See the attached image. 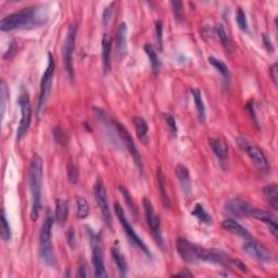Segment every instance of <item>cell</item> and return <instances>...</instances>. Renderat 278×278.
<instances>
[{
    "label": "cell",
    "mask_w": 278,
    "mask_h": 278,
    "mask_svg": "<svg viewBox=\"0 0 278 278\" xmlns=\"http://www.w3.org/2000/svg\"><path fill=\"white\" fill-rule=\"evenodd\" d=\"M43 7H28L3 18L0 22V30L3 32L42 25L47 20Z\"/></svg>",
    "instance_id": "obj_1"
},
{
    "label": "cell",
    "mask_w": 278,
    "mask_h": 278,
    "mask_svg": "<svg viewBox=\"0 0 278 278\" xmlns=\"http://www.w3.org/2000/svg\"><path fill=\"white\" fill-rule=\"evenodd\" d=\"M42 183H43V160L38 154L31 159L28 170V187L31 193V219L35 222L40 216L42 209Z\"/></svg>",
    "instance_id": "obj_2"
},
{
    "label": "cell",
    "mask_w": 278,
    "mask_h": 278,
    "mask_svg": "<svg viewBox=\"0 0 278 278\" xmlns=\"http://www.w3.org/2000/svg\"><path fill=\"white\" fill-rule=\"evenodd\" d=\"M53 221H55V217L52 216V213L50 211H47L46 218L43 223L40 234L41 257L43 262L48 266H53L56 262L55 253H53V248L51 243V232H52Z\"/></svg>",
    "instance_id": "obj_3"
},
{
    "label": "cell",
    "mask_w": 278,
    "mask_h": 278,
    "mask_svg": "<svg viewBox=\"0 0 278 278\" xmlns=\"http://www.w3.org/2000/svg\"><path fill=\"white\" fill-rule=\"evenodd\" d=\"M176 251L178 256L183 258V261L187 263H192V264H194V263L198 262L208 263L210 249L194 245V243L188 241L187 239H177Z\"/></svg>",
    "instance_id": "obj_4"
},
{
    "label": "cell",
    "mask_w": 278,
    "mask_h": 278,
    "mask_svg": "<svg viewBox=\"0 0 278 278\" xmlns=\"http://www.w3.org/2000/svg\"><path fill=\"white\" fill-rule=\"evenodd\" d=\"M56 63L55 59L51 53H48V65L46 67V71L43 73V79L41 82V89H40V97H38V104H37V112L38 114L42 113V111L45 108L48 99L51 95V87H52V81H53V74H55Z\"/></svg>",
    "instance_id": "obj_5"
},
{
    "label": "cell",
    "mask_w": 278,
    "mask_h": 278,
    "mask_svg": "<svg viewBox=\"0 0 278 278\" xmlns=\"http://www.w3.org/2000/svg\"><path fill=\"white\" fill-rule=\"evenodd\" d=\"M75 37H76V26L74 24L67 27L66 36L64 43H63V49H62V56H63V64H64V69L67 74V77L71 81L74 79V65H73V56H74L75 50Z\"/></svg>",
    "instance_id": "obj_6"
},
{
    "label": "cell",
    "mask_w": 278,
    "mask_h": 278,
    "mask_svg": "<svg viewBox=\"0 0 278 278\" xmlns=\"http://www.w3.org/2000/svg\"><path fill=\"white\" fill-rule=\"evenodd\" d=\"M114 211H115L116 216H118V218H119V221L121 223L122 227H123V229L125 231L126 236H128V238L129 239L130 242L133 243L134 246L137 247L138 249H140V250L143 251L146 256L151 257L150 250L148 249V247L146 246V243L143 240H141V239L139 238V236L137 235V234H136L133 226L130 225V223L128 222V217H126V215H125L124 210L122 209V207L120 206L119 203L114 204Z\"/></svg>",
    "instance_id": "obj_7"
},
{
    "label": "cell",
    "mask_w": 278,
    "mask_h": 278,
    "mask_svg": "<svg viewBox=\"0 0 278 278\" xmlns=\"http://www.w3.org/2000/svg\"><path fill=\"white\" fill-rule=\"evenodd\" d=\"M18 104L21 110V120L17 133V139L19 141L22 139L23 136L26 134V131L28 130V128H30L31 120H32V106H31L30 97H28V94L26 91L21 92L20 96H19Z\"/></svg>",
    "instance_id": "obj_8"
},
{
    "label": "cell",
    "mask_w": 278,
    "mask_h": 278,
    "mask_svg": "<svg viewBox=\"0 0 278 278\" xmlns=\"http://www.w3.org/2000/svg\"><path fill=\"white\" fill-rule=\"evenodd\" d=\"M114 126H115V130H116V133H118L119 137L121 138L122 141H123L125 148L128 150L131 158H133L136 167L138 168L140 173H143V161H141L139 151L137 147H136V145L134 143L133 138H131L130 134L128 133V130L126 129V128L123 124L119 123V122H114Z\"/></svg>",
    "instance_id": "obj_9"
},
{
    "label": "cell",
    "mask_w": 278,
    "mask_h": 278,
    "mask_svg": "<svg viewBox=\"0 0 278 278\" xmlns=\"http://www.w3.org/2000/svg\"><path fill=\"white\" fill-rule=\"evenodd\" d=\"M143 207H144L146 221H147L150 231L151 233H152L155 240H157V242L159 243V246L162 247L163 239H162V235H161V222H160L159 216L154 213L153 206H152V203H151L150 199L144 198Z\"/></svg>",
    "instance_id": "obj_10"
},
{
    "label": "cell",
    "mask_w": 278,
    "mask_h": 278,
    "mask_svg": "<svg viewBox=\"0 0 278 278\" xmlns=\"http://www.w3.org/2000/svg\"><path fill=\"white\" fill-rule=\"evenodd\" d=\"M237 143L242 150H245L248 153L249 157L252 160V162L255 163L256 168L260 171V172H266L268 170V163L265 154L263 153V151L258 149L257 147L253 145H250L245 138H238Z\"/></svg>",
    "instance_id": "obj_11"
},
{
    "label": "cell",
    "mask_w": 278,
    "mask_h": 278,
    "mask_svg": "<svg viewBox=\"0 0 278 278\" xmlns=\"http://www.w3.org/2000/svg\"><path fill=\"white\" fill-rule=\"evenodd\" d=\"M94 196H95L97 203H98V206L100 208L102 218H104V221L107 225L110 226L112 217H111V211H110V207H109L108 193H107L106 186L101 180H98V182L95 184Z\"/></svg>",
    "instance_id": "obj_12"
},
{
    "label": "cell",
    "mask_w": 278,
    "mask_h": 278,
    "mask_svg": "<svg viewBox=\"0 0 278 278\" xmlns=\"http://www.w3.org/2000/svg\"><path fill=\"white\" fill-rule=\"evenodd\" d=\"M91 248H92L91 260H92V265H94L95 275L100 278L107 277L108 274H107V270L104 262V256H102V250L100 247V241L98 236L96 235L91 236Z\"/></svg>",
    "instance_id": "obj_13"
},
{
    "label": "cell",
    "mask_w": 278,
    "mask_h": 278,
    "mask_svg": "<svg viewBox=\"0 0 278 278\" xmlns=\"http://www.w3.org/2000/svg\"><path fill=\"white\" fill-rule=\"evenodd\" d=\"M243 250L246 251L248 256L255 258L257 262L260 263H271L273 260V257L271 252L267 250L266 248L261 246L260 243L253 241L252 239L249 240L243 245Z\"/></svg>",
    "instance_id": "obj_14"
},
{
    "label": "cell",
    "mask_w": 278,
    "mask_h": 278,
    "mask_svg": "<svg viewBox=\"0 0 278 278\" xmlns=\"http://www.w3.org/2000/svg\"><path fill=\"white\" fill-rule=\"evenodd\" d=\"M225 209L227 212L231 213L234 216L243 217V216H250L252 207L241 199L234 198V199H229L226 202Z\"/></svg>",
    "instance_id": "obj_15"
},
{
    "label": "cell",
    "mask_w": 278,
    "mask_h": 278,
    "mask_svg": "<svg viewBox=\"0 0 278 278\" xmlns=\"http://www.w3.org/2000/svg\"><path fill=\"white\" fill-rule=\"evenodd\" d=\"M222 227L225 229V231L232 233L233 235H236L238 237L246 239V240L252 239L250 232H249L247 228L241 226L237 221H235V219H232V218L224 219V221L222 222Z\"/></svg>",
    "instance_id": "obj_16"
},
{
    "label": "cell",
    "mask_w": 278,
    "mask_h": 278,
    "mask_svg": "<svg viewBox=\"0 0 278 278\" xmlns=\"http://www.w3.org/2000/svg\"><path fill=\"white\" fill-rule=\"evenodd\" d=\"M111 51H112V40L109 35L102 37L101 42V59L102 69L105 74H108L111 69Z\"/></svg>",
    "instance_id": "obj_17"
},
{
    "label": "cell",
    "mask_w": 278,
    "mask_h": 278,
    "mask_svg": "<svg viewBox=\"0 0 278 278\" xmlns=\"http://www.w3.org/2000/svg\"><path fill=\"white\" fill-rule=\"evenodd\" d=\"M250 216L258 219V221L264 222V223L266 224V225H267V227L270 228V231L272 232L273 235H274L275 237H277L278 224H277V222H276L275 217L273 216L272 214H270L268 212H265V211H262V210L252 208L251 213H250Z\"/></svg>",
    "instance_id": "obj_18"
},
{
    "label": "cell",
    "mask_w": 278,
    "mask_h": 278,
    "mask_svg": "<svg viewBox=\"0 0 278 278\" xmlns=\"http://www.w3.org/2000/svg\"><path fill=\"white\" fill-rule=\"evenodd\" d=\"M209 144L214 154L216 155L219 162L224 164L227 161L228 157V147L227 144L221 138H209Z\"/></svg>",
    "instance_id": "obj_19"
},
{
    "label": "cell",
    "mask_w": 278,
    "mask_h": 278,
    "mask_svg": "<svg viewBox=\"0 0 278 278\" xmlns=\"http://www.w3.org/2000/svg\"><path fill=\"white\" fill-rule=\"evenodd\" d=\"M116 51L119 57L125 56L128 51V26L125 23L120 24L116 33Z\"/></svg>",
    "instance_id": "obj_20"
},
{
    "label": "cell",
    "mask_w": 278,
    "mask_h": 278,
    "mask_svg": "<svg viewBox=\"0 0 278 278\" xmlns=\"http://www.w3.org/2000/svg\"><path fill=\"white\" fill-rule=\"evenodd\" d=\"M133 125L136 130V134H137V137L144 145H147L149 143V137H148V124L146 122L145 119L141 118V116H133Z\"/></svg>",
    "instance_id": "obj_21"
},
{
    "label": "cell",
    "mask_w": 278,
    "mask_h": 278,
    "mask_svg": "<svg viewBox=\"0 0 278 278\" xmlns=\"http://www.w3.org/2000/svg\"><path fill=\"white\" fill-rule=\"evenodd\" d=\"M175 173H176V176L179 179L185 193H190L192 192V180H190L189 170L184 164H178L175 169Z\"/></svg>",
    "instance_id": "obj_22"
},
{
    "label": "cell",
    "mask_w": 278,
    "mask_h": 278,
    "mask_svg": "<svg viewBox=\"0 0 278 278\" xmlns=\"http://www.w3.org/2000/svg\"><path fill=\"white\" fill-rule=\"evenodd\" d=\"M111 255H112V257H113L116 267H118V271L120 273V275L121 276H126V274H128V262H126V258H125L124 255L121 252V250L118 246L112 247Z\"/></svg>",
    "instance_id": "obj_23"
},
{
    "label": "cell",
    "mask_w": 278,
    "mask_h": 278,
    "mask_svg": "<svg viewBox=\"0 0 278 278\" xmlns=\"http://www.w3.org/2000/svg\"><path fill=\"white\" fill-rule=\"evenodd\" d=\"M157 182H158V189L160 192V196L161 199H162V202H163V206L170 209L171 208V201H170V197H169V193H168V189H167V182H165V177H164V174L162 172V170L160 168L157 170Z\"/></svg>",
    "instance_id": "obj_24"
},
{
    "label": "cell",
    "mask_w": 278,
    "mask_h": 278,
    "mask_svg": "<svg viewBox=\"0 0 278 278\" xmlns=\"http://www.w3.org/2000/svg\"><path fill=\"white\" fill-rule=\"evenodd\" d=\"M67 215H69V206H67V202L63 199H57L55 217L58 223L61 224V225H64L67 221Z\"/></svg>",
    "instance_id": "obj_25"
},
{
    "label": "cell",
    "mask_w": 278,
    "mask_h": 278,
    "mask_svg": "<svg viewBox=\"0 0 278 278\" xmlns=\"http://www.w3.org/2000/svg\"><path fill=\"white\" fill-rule=\"evenodd\" d=\"M146 55L149 57V60H150V64H151V69H152V72L154 74H158L159 71H160V67H161V62H160V58L158 56V52L157 50L154 49L153 46L149 45H145L144 47Z\"/></svg>",
    "instance_id": "obj_26"
},
{
    "label": "cell",
    "mask_w": 278,
    "mask_h": 278,
    "mask_svg": "<svg viewBox=\"0 0 278 278\" xmlns=\"http://www.w3.org/2000/svg\"><path fill=\"white\" fill-rule=\"evenodd\" d=\"M192 98L194 101V106H196L199 120L203 122L204 120H206V107H204V104H203L201 91L198 89H192Z\"/></svg>",
    "instance_id": "obj_27"
},
{
    "label": "cell",
    "mask_w": 278,
    "mask_h": 278,
    "mask_svg": "<svg viewBox=\"0 0 278 278\" xmlns=\"http://www.w3.org/2000/svg\"><path fill=\"white\" fill-rule=\"evenodd\" d=\"M263 193L270 201V204L274 210L278 209V187L276 185H268L263 188Z\"/></svg>",
    "instance_id": "obj_28"
},
{
    "label": "cell",
    "mask_w": 278,
    "mask_h": 278,
    "mask_svg": "<svg viewBox=\"0 0 278 278\" xmlns=\"http://www.w3.org/2000/svg\"><path fill=\"white\" fill-rule=\"evenodd\" d=\"M208 61L210 62V64L213 65L219 73H221L224 79H225L226 81H229L231 73H229L228 66L225 64V63H224L222 60L216 59V58H214V57H209Z\"/></svg>",
    "instance_id": "obj_29"
},
{
    "label": "cell",
    "mask_w": 278,
    "mask_h": 278,
    "mask_svg": "<svg viewBox=\"0 0 278 278\" xmlns=\"http://www.w3.org/2000/svg\"><path fill=\"white\" fill-rule=\"evenodd\" d=\"M76 214L77 217L86 218L89 214V204L84 197H76Z\"/></svg>",
    "instance_id": "obj_30"
},
{
    "label": "cell",
    "mask_w": 278,
    "mask_h": 278,
    "mask_svg": "<svg viewBox=\"0 0 278 278\" xmlns=\"http://www.w3.org/2000/svg\"><path fill=\"white\" fill-rule=\"evenodd\" d=\"M192 215L194 217H197L200 222L202 223H206V224H211L212 222V218L210 216V214H208L206 212V210L202 207V204L197 203L196 206H194L193 210H192Z\"/></svg>",
    "instance_id": "obj_31"
},
{
    "label": "cell",
    "mask_w": 278,
    "mask_h": 278,
    "mask_svg": "<svg viewBox=\"0 0 278 278\" xmlns=\"http://www.w3.org/2000/svg\"><path fill=\"white\" fill-rule=\"evenodd\" d=\"M1 238L3 241H10L11 240V228H10V224H9L6 213L2 210L1 212Z\"/></svg>",
    "instance_id": "obj_32"
},
{
    "label": "cell",
    "mask_w": 278,
    "mask_h": 278,
    "mask_svg": "<svg viewBox=\"0 0 278 278\" xmlns=\"http://www.w3.org/2000/svg\"><path fill=\"white\" fill-rule=\"evenodd\" d=\"M119 190H120V192L122 193V196H123L125 202H126V204H128V207L129 208L131 213H133L134 215H137V207H136V204L134 202L133 198H131L130 193L128 192V190L126 189L124 186H119Z\"/></svg>",
    "instance_id": "obj_33"
},
{
    "label": "cell",
    "mask_w": 278,
    "mask_h": 278,
    "mask_svg": "<svg viewBox=\"0 0 278 278\" xmlns=\"http://www.w3.org/2000/svg\"><path fill=\"white\" fill-rule=\"evenodd\" d=\"M79 169L76 168L74 162H73L72 160L69 161V163H67V179H69V182L72 185H76L77 182H79Z\"/></svg>",
    "instance_id": "obj_34"
},
{
    "label": "cell",
    "mask_w": 278,
    "mask_h": 278,
    "mask_svg": "<svg viewBox=\"0 0 278 278\" xmlns=\"http://www.w3.org/2000/svg\"><path fill=\"white\" fill-rule=\"evenodd\" d=\"M236 20H237V24L239 28L241 31L247 32L248 31V21H247V17L245 11L242 10L241 8H238L237 10V16H236Z\"/></svg>",
    "instance_id": "obj_35"
},
{
    "label": "cell",
    "mask_w": 278,
    "mask_h": 278,
    "mask_svg": "<svg viewBox=\"0 0 278 278\" xmlns=\"http://www.w3.org/2000/svg\"><path fill=\"white\" fill-rule=\"evenodd\" d=\"M215 32H216V35L219 38V41H221L222 45L226 48V49H231V43H229L228 37L226 35V32L224 31V27L221 25V24H218L215 27Z\"/></svg>",
    "instance_id": "obj_36"
},
{
    "label": "cell",
    "mask_w": 278,
    "mask_h": 278,
    "mask_svg": "<svg viewBox=\"0 0 278 278\" xmlns=\"http://www.w3.org/2000/svg\"><path fill=\"white\" fill-rule=\"evenodd\" d=\"M7 86L6 83L3 81L1 82V85H0V100H1V119L3 120L4 116V111H6V102H7Z\"/></svg>",
    "instance_id": "obj_37"
},
{
    "label": "cell",
    "mask_w": 278,
    "mask_h": 278,
    "mask_svg": "<svg viewBox=\"0 0 278 278\" xmlns=\"http://www.w3.org/2000/svg\"><path fill=\"white\" fill-rule=\"evenodd\" d=\"M171 4L173 7L174 16L176 18L177 21L184 20V6L180 1H171Z\"/></svg>",
    "instance_id": "obj_38"
},
{
    "label": "cell",
    "mask_w": 278,
    "mask_h": 278,
    "mask_svg": "<svg viewBox=\"0 0 278 278\" xmlns=\"http://www.w3.org/2000/svg\"><path fill=\"white\" fill-rule=\"evenodd\" d=\"M113 9H114V3H110L108 7H106L104 13H102V24H104V26L106 27L109 25V23L111 21L112 14H113Z\"/></svg>",
    "instance_id": "obj_39"
},
{
    "label": "cell",
    "mask_w": 278,
    "mask_h": 278,
    "mask_svg": "<svg viewBox=\"0 0 278 278\" xmlns=\"http://www.w3.org/2000/svg\"><path fill=\"white\" fill-rule=\"evenodd\" d=\"M164 120H165V123L168 124L170 130L172 131L174 135L177 134V125H176V121H175V118L170 113H164Z\"/></svg>",
    "instance_id": "obj_40"
},
{
    "label": "cell",
    "mask_w": 278,
    "mask_h": 278,
    "mask_svg": "<svg viewBox=\"0 0 278 278\" xmlns=\"http://www.w3.org/2000/svg\"><path fill=\"white\" fill-rule=\"evenodd\" d=\"M53 137H55V140L57 143L60 145H64L67 141L66 135L61 128H55V130H53Z\"/></svg>",
    "instance_id": "obj_41"
},
{
    "label": "cell",
    "mask_w": 278,
    "mask_h": 278,
    "mask_svg": "<svg viewBox=\"0 0 278 278\" xmlns=\"http://www.w3.org/2000/svg\"><path fill=\"white\" fill-rule=\"evenodd\" d=\"M155 37H157V43H158V45L160 47V49H162V43H163V41H162V33H163V27H162V23H161L160 21L158 22H155Z\"/></svg>",
    "instance_id": "obj_42"
},
{
    "label": "cell",
    "mask_w": 278,
    "mask_h": 278,
    "mask_svg": "<svg viewBox=\"0 0 278 278\" xmlns=\"http://www.w3.org/2000/svg\"><path fill=\"white\" fill-rule=\"evenodd\" d=\"M228 265H231V266H234L236 268V270L238 271H240L242 273H245V274H247L248 273V267L243 264V263L240 261V260H232L231 258V261H229V264Z\"/></svg>",
    "instance_id": "obj_43"
},
{
    "label": "cell",
    "mask_w": 278,
    "mask_h": 278,
    "mask_svg": "<svg viewBox=\"0 0 278 278\" xmlns=\"http://www.w3.org/2000/svg\"><path fill=\"white\" fill-rule=\"evenodd\" d=\"M262 40H263V43H264L265 49H266L268 52H270V53H273V52H274L275 48H274V45H273L271 37L268 36L267 34H263Z\"/></svg>",
    "instance_id": "obj_44"
},
{
    "label": "cell",
    "mask_w": 278,
    "mask_h": 278,
    "mask_svg": "<svg viewBox=\"0 0 278 278\" xmlns=\"http://www.w3.org/2000/svg\"><path fill=\"white\" fill-rule=\"evenodd\" d=\"M270 75H271V79L274 83V85L277 86V64H273L270 69Z\"/></svg>",
    "instance_id": "obj_45"
},
{
    "label": "cell",
    "mask_w": 278,
    "mask_h": 278,
    "mask_svg": "<svg viewBox=\"0 0 278 278\" xmlns=\"http://www.w3.org/2000/svg\"><path fill=\"white\" fill-rule=\"evenodd\" d=\"M67 242H69V246L74 248L75 246V235H74V229L71 228L69 232H67Z\"/></svg>",
    "instance_id": "obj_46"
},
{
    "label": "cell",
    "mask_w": 278,
    "mask_h": 278,
    "mask_svg": "<svg viewBox=\"0 0 278 278\" xmlns=\"http://www.w3.org/2000/svg\"><path fill=\"white\" fill-rule=\"evenodd\" d=\"M77 276L80 277L87 276V266L85 265V263H81V265L79 266V272H77Z\"/></svg>",
    "instance_id": "obj_47"
},
{
    "label": "cell",
    "mask_w": 278,
    "mask_h": 278,
    "mask_svg": "<svg viewBox=\"0 0 278 278\" xmlns=\"http://www.w3.org/2000/svg\"><path fill=\"white\" fill-rule=\"evenodd\" d=\"M175 276H177V277H192L193 275L190 272H188L187 270H185L183 272L177 273V274H175Z\"/></svg>",
    "instance_id": "obj_48"
}]
</instances>
